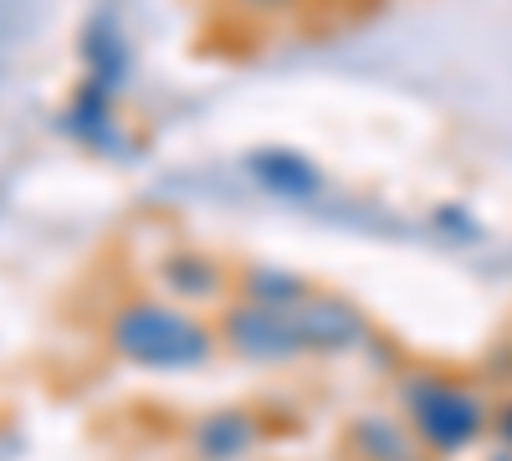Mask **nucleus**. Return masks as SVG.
Instances as JSON below:
<instances>
[{
	"mask_svg": "<svg viewBox=\"0 0 512 461\" xmlns=\"http://www.w3.org/2000/svg\"><path fill=\"white\" fill-rule=\"evenodd\" d=\"M400 410H405L415 441H425L441 456L461 451L466 441H477V431L487 426L482 400L466 385L441 380V374H410V380L400 385Z\"/></svg>",
	"mask_w": 512,
	"mask_h": 461,
	"instance_id": "nucleus-2",
	"label": "nucleus"
},
{
	"mask_svg": "<svg viewBox=\"0 0 512 461\" xmlns=\"http://www.w3.org/2000/svg\"><path fill=\"white\" fill-rule=\"evenodd\" d=\"M236 6H246V11H287V6H297V0H236Z\"/></svg>",
	"mask_w": 512,
	"mask_h": 461,
	"instance_id": "nucleus-9",
	"label": "nucleus"
},
{
	"mask_svg": "<svg viewBox=\"0 0 512 461\" xmlns=\"http://www.w3.org/2000/svg\"><path fill=\"white\" fill-rule=\"evenodd\" d=\"M221 349L251 359V364H287L313 354L303 339V323L292 308H262V303H231L216 323Z\"/></svg>",
	"mask_w": 512,
	"mask_h": 461,
	"instance_id": "nucleus-3",
	"label": "nucleus"
},
{
	"mask_svg": "<svg viewBox=\"0 0 512 461\" xmlns=\"http://www.w3.org/2000/svg\"><path fill=\"white\" fill-rule=\"evenodd\" d=\"M349 446L359 461H415V431L390 421V415H359Z\"/></svg>",
	"mask_w": 512,
	"mask_h": 461,
	"instance_id": "nucleus-7",
	"label": "nucleus"
},
{
	"mask_svg": "<svg viewBox=\"0 0 512 461\" xmlns=\"http://www.w3.org/2000/svg\"><path fill=\"white\" fill-rule=\"evenodd\" d=\"M108 349L139 369H205L221 354V333L190 308L154 298V292H134L108 313Z\"/></svg>",
	"mask_w": 512,
	"mask_h": 461,
	"instance_id": "nucleus-1",
	"label": "nucleus"
},
{
	"mask_svg": "<svg viewBox=\"0 0 512 461\" xmlns=\"http://www.w3.org/2000/svg\"><path fill=\"white\" fill-rule=\"evenodd\" d=\"M241 287H246V303H262V308H297L313 292V287H303V282L287 277V272H262V267L246 272Z\"/></svg>",
	"mask_w": 512,
	"mask_h": 461,
	"instance_id": "nucleus-8",
	"label": "nucleus"
},
{
	"mask_svg": "<svg viewBox=\"0 0 512 461\" xmlns=\"http://www.w3.org/2000/svg\"><path fill=\"white\" fill-rule=\"evenodd\" d=\"M256 446V426L246 410H216L195 426V451L205 461H241Z\"/></svg>",
	"mask_w": 512,
	"mask_h": 461,
	"instance_id": "nucleus-6",
	"label": "nucleus"
},
{
	"mask_svg": "<svg viewBox=\"0 0 512 461\" xmlns=\"http://www.w3.org/2000/svg\"><path fill=\"white\" fill-rule=\"evenodd\" d=\"M292 313H297V323H303V339H308L313 354H338V349H349V344L364 339V318L349 303L323 298V292H308Z\"/></svg>",
	"mask_w": 512,
	"mask_h": 461,
	"instance_id": "nucleus-4",
	"label": "nucleus"
},
{
	"mask_svg": "<svg viewBox=\"0 0 512 461\" xmlns=\"http://www.w3.org/2000/svg\"><path fill=\"white\" fill-rule=\"evenodd\" d=\"M159 287L169 292V303H210L221 292V267L200 251H175L159 262Z\"/></svg>",
	"mask_w": 512,
	"mask_h": 461,
	"instance_id": "nucleus-5",
	"label": "nucleus"
}]
</instances>
